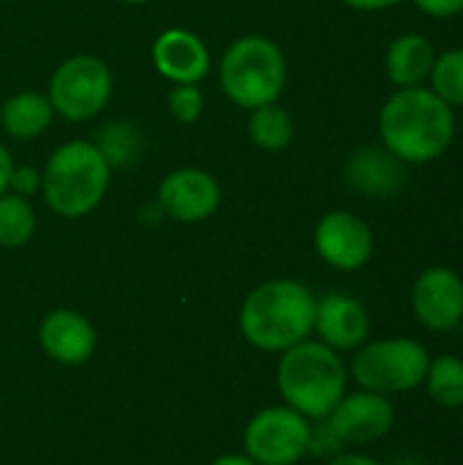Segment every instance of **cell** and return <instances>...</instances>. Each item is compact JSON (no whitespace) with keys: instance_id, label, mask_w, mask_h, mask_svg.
I'll use <instances>...</instances> for the list:
<instances>
[{"instance_id":"6da1fadb","label":"cell","mask_w":463,"mask_h":465,"mask_svg":"<svg viewBox=\"0 0 463 465\" xmlns=\"http://www.w3.org/2000/svg\"><path fill=\"white\" fill-rule=\"evenodd\" d=\"M382 147L404 163H431L456 139V109L431 87H401L379 109Z\"/></svg>"},{"instance_id":"7a4b0ae2","label":"cell","mask_w":463,"mask_h":465,"mask_svg":"<svg viewBox=\"0 0 463 465\" xmlns=\"http://www.w3.org/2000/svg\"><path fill=\"white\" fill-rule=\"evenodd\" d=\"M314 292L292 278H273L259 283L240 308L243 338L267 354H284L287 349L314 335Z\"/></svg>"},{"instance_id":"3957f363","label":"cell","mask_w":463,"mask_h":465,"mask_svg":"<svg viewBox=\"0 0 463 465\" xmlns=\"http://www.w3.org/2000/svg\"><path fill=\"white\" fill-rule=\"evenodd\" d=\"M276 384L284 406L314 422L325 420L347 395L349 368L338 351L317 338H308L281 354Z\"/></svg>"},{"instance_id":"277c9868","label":"cell","mask_w":463,"mask_h":465,"mask_svg":"<svg viewBox=\"0 0 463 465\" xmlns=\"http://www.w3.org/2000/svg\"><path fill=\"white\" fill-rule=\"evenodd\" d=\"M112 166L96 142L74 139L60 144L41 169V196L60 218H85L106 196Z\"/></svg>"},{"instance_id":"5b68a950","label":"cell","mask_w":463,"mask_h":465,"mask_svg":"<svg viewBox=\"0 0 463 465\" xmlns=\"http://www.w3.org/2000/svg\"><path fill=\"white\" fill-rule=\"evenodd\" d=\"M221 90L240 109L276 104L287 87V57L265 35L235 38L221 57Z\"/></svg>"},{"instance_id":"8992f818","label":"cell","mask_w":463,"mask_h":465,"mask_svg":"<svg viewBox=\"0 0 463 465\" xmlns=\"http://www.w3.org/2000/svg\"><path fill=\"white\" fill-rule=\"evenodd\" d=\"M431 351L415 338H379L366 341L355 349L349 379L368 392L379 395H404L423 387L428 373Z\"/></svg>"},{"instance_id":"52a82bcc","label":"cell","mask_w":463,"mask_h":465,"mask_svg":"<svg viewBox=\"0 0 463 465\" xmlns=\"http://www.w3.org/2000/svg\"><path fill=\"white\" fill-rule=\"evenodd\" d=\"M46 98L63 120H93L112 98V71L96 54H71L52 71Z\"/></svg>"},{"instance_id":"ba28073f","label":"cell","mask_w":463,"mask_h":465,"mask_svg":"<svg viewBox=\"0 0 463 465\" xmlns=\"http://www.w3.org/2000/svg\"><path fill=\"white\" fill-rule=\"evenodd\" d=\"M311 420L289 406L257 411L243 430V455L257 465H295L308 455Z\"/></svg>"},{"instance_id":"9c48e42d","label":"cell","mask_w":463,"mask_h":465,"mask_svg":"<svg viewBox=\"0 0 463 465\" xmlns=\"http://www.w3.org/2000/svg\"><path fill=\"white\" fill-rule=\"evenodd\" d=\"M314 248L327 267L355 272L374 256V232L360 215L349 210H333L319 218L314 229Z\"/></svg>"},{"instance_id":"30bf717a","label":"cell","mask_w":463,"mask_h":465,"mask_svg":"<svg viewBox=\"0 0 463 465\" xmlns=\"http://www.w3.org/2000/svg\"><path fill=\"white\" fill-rule=\"evenodd\" d=\"M412 313L431 332H453L463 322V278L445 264L426 267L412 286Z\"/></svg>"},{"instance_id":"8fae6325","label":"cell","mask_w":463,"mask_h":465,"mask_svg":"<svg viewBox=\"0 0 463 465\" xmlns=\"http://www.w3.org/2000/svg\"><path fill=\"white\" fill-rule=\"evenodd\" d=\"M344 447H366L382 441L396 425V406L388 395L357 390L347 392L338 406L325 417Z\"/></svg>"},{"instance_id":"7c38bea8","label":"cell","mask_w":463,"mask_h":465,"mask_svg":"<svg viewBox=\"0 0 463 465\" xmlns=\"http://www.w3.org/2000/svg\"><path fill=\"white\" fill-rule=\"evenodd\" d=\"M158 204L177 223H202L221 207V185L207 169L180 166L161 180Z\"/></svg>"},{"instance_id":"4fadbf2b","label":"cell","mask_w":463,"mask_h":465,"mask_svg":"<svg viewBox=\"0 0 463 465\" xmlns=\"http://www.w3.org/2000/svg\"><path fill=\"white\" fill-rule=\"evenodd\" d=\"M314 335L333 351H355L371 338V316L360 300L344 292H330L317 300Z\"/></svg>"},{"instance_id":"5bb4252c","label":"cell","mask_w":463,"mask_h":465,"mask_svg":"<svg viewBox=\"0 0 463 465\" xmlns=\"http://www.w3.org/2000/svg\"><path fill=\"white\" fill-rule=\"evenodd\" d=\"M150 57L156 71L172 84H199L210 74V49L186 27L164 30L153 41Z\"/></svg>"},{"instance_id":"9a60e30c","label":"cell","mask_w":463,"mask_h":465,"mask_svg":"<svg viewBox=\"0 0 463 465\" xmlns=\"http://www.w3.org/2000/svg\"><path fill=\"white\" fill-rule=\"evenodd\" d=\"M38 343L46 357L60 365H85L98 343L96 327L76 311L57 308L44 316L38 327Z\"/></svg>"},{"instance_id":"2e32d148","label":"cell","mask_w":463,"mask_h":465,"mask_svg":"<svg viewBox=\"0 0 463 465\" xmlns=\"http://www.w3.org/2000/svg\"><path fill=\"white\" fill-rule=\"evenodd\" d=\"M404 166L407 163L398 161L390 150H385L382 144H374V147L357 150L349 158L347 177H349L352 188H357L360 193L385 199L404 185Z\"/></svg>"},{"instance_id":"e0dca14e","label":"cell","mask_w":463,"mask_h":465,"mask_svg":"<svg viewBox=\"0 0 463 465\" xmlns=\"http://www.w3.org/2000/svg\"><path fill=\"white\" fill-rule=\"evenodd\" d=\"M437 52L431 41L420 33H404L390 41L385 52V74L388 79L401 87H420L428 82L434 68Z\"/></svg>"},{"instance_id":"ac0fdd59","label":"cell","mask_w":463,"mask_h":465,"mask_svg":"<svg viewBox=\"0 0 463 465\" xmlns=\"http://www.w3.org/2000/svg\"><path fill=\"white\" fill-rule=\"evenodd\" d=\"M52 117H55V112H52L46 93H35V90H19V93L8 95L0 106L3 131L14 139L41 136L49 128Z\"/></svg>"},{"instance_id":"d6986e66","label":"cell","mask_w":463,"mask_h":465,"mask_svg":"<svg viewBox=\"0 0 463 465\" xmlns=\"http://www.w3.org/2000/svg\"><path fill=\"white\" fill-rule=\"evenodd\" d=\"M428 398L448 411L463 409V357L458 354H437L428 362V373L423 381Z\"/></svg>"},{"instance_id":"ffe728a7","label":"cell","mask_w":463,"mask_h":465,"mask_svg":"<svg viewBox=\"0 0 463 465\" xmlns=\"http://www.w3.org/2000/svg\"><path fill=\"white\" fill-rule=\"evenodd\" d=\"M248 139L265 153H281L295 139V120L278 101L265 104L259 109H251Z\"/></svg>"},{"instance_id":"44dd1931","label":"cell","mask_w":463,"mask_h":465,"mask_svg":"<svg viewBox=\"0 0 463 465\" xmlns=\"http://www.w3.org/2000/svg\"><path fill=\"white\" fill-rule=\"evenodd\" d=\"M33 232H35V213L30 202L19 193L5 191L0 196V245L22 248L30 242Z\"/></svg>"},{"instance_id":"7402d4cb","label":"cell","mask_w":463,"mask_h":465,"mask_svg":"<svg viewBox=\"0 0 463 465\" xmlns=\"http://www.w3.org/2000/svg\"><path fill=\"white\" fill-rule=\"evenodd\" d=\"M431 90L453 109L463 106V46L437 54L431 68Z\"/></svg>"},{"instance_id":"603a6c76","label":"cell","mask_w":463,"mask_h":465,"mask_svg":"<svg viewBox=\"0 0 463 465\" xmlns=\"http://www.w3.org/2000/svg\"><path fill=\"white\" fill-rule=\"evenodd\" d=\"M96 144L104 153V158L109 161V166L115 169V166H123L134 155V150H136V134H134L131 125L115 123V125L104 128V136Z\"/></svg>"},{"instance_id":"cb8c5ba5","label":"cell","mask_w":463,"mask_h":465,"mask_svg":"<svg viewBox=\"0 0 463 465\" xmlns=\"http://www.w3.org/2000/svg\"><path fill=\"white\" fill-rule=\"evenodd\" d=\"M166 106H169V114L177 120V123H196L202 117V109H205V95L199 90V84H175L166 95Z\"/></svg>"},{"instance_id":"d4e9b609","label":"cell","mask_w":463,"mask_h":465,"mask_svg":"<svg viewBox=\"0 0 463 465\" xmlns=\"http://www.w3.org/2000/svg\"><path fill=\"white\" fill-rule=\"evenodd\" d=\"M338 452H344L341 439L333 433V428L327 425V420H314L311 422V444H308V455L317 458H336Z\"/></svg>"},{"instance_id":"484cf974","label":"cell","mask_w":463,"mask_h":465,"mask_svg":"<svg viewBox=\"0 0 463 465\" xmlns=\"http://www.w3.org/2000/svg\"><path fill=\"white\" fill-rule=\"evenodd\" d=\"M11 193H19V196H33L35 191H41V172H35L33 166H14V174H11V185H8Z\"/></svg>"},{"instance_id":"4316f807","label":"cell","mask_w":463,"mask_h":465,"mask_svg":"<svg viewBox=\"0 0 463 465\" xmlns=\"http://www.w3.org/2000/svg\"><path fill=\"white\" fill-rule=\"evenodd\" d=\"M415 5L434 19H450L463 14V0H415Z\"/></svg>"},{"instance_id":"83f0119b","label":"cell","mask_w":463,"mask_h":465,"mask_svg":"<svg viewBox=\"0 0 463 465\" xmlns=\"http://www.w3.org/2000/svg\"><path fill=\"white\" fill-rule=\"evenodd\" d=\"M327 465H382L377 458H371V455H363V452H338L336 458H330Z\"/></svg>"},{"instance_id":"f1b7e54d","label":"cell","mask_w":463,"mask_h":465,"mask_svg":"<svg viewBox=\"0 0 463 465\" xmlns=\"http://www.w3.org/2000/svg\"><path fill=\"white\" fill-rule=\"evenodd\" d=\"M11 174H14V161H11L8 147L0 142V196L8 191V185H11Z\"/></svg>"},{"instance_id":"f546056e","label":"cell","mask_w":463,"mask_h":465,"mask_svg":"<svg viewBox=\"0 0 463 465\" xmlns=\"http://www.w3.org/2000/svg\"><path fill=\"white\" fill-rule=\"evenodd\" d=\"M349 8H357V11H385V8H393L404 0H344Z\"/></svg>"},{"instance_id":"4dcf8cb0","label":"cell","mask_w":463,"mask_h":465,"mask_svg":"<svg viewBox=\"0 0 463 465\" xmlns=\"http://www.w3.org/2000/svg\"><path fill=\"white\" fill-rule=\"evenodd\" d=\"M210 465H257L251 458H246V455H221V458H216Z\"/></svg>"},{"instance_id":"1f68e13d","label":"cell","mask_w":463,"mask_h":465,"mask_svg":"<svg viewBox=\"0 0 463 465\" xmlns=\"http://www.w3.org/2000/svg\"><path fill=\"white\" fill-rule=\"evenodd\" d=\"M120 3H128V5H145V3H150V0H120Z\"/></svg>"},{"instance_id":"d6a6232c","label":"cell","mask_w":463,"mask_h":465,"mask_svg":"<svg viewBox=\"0 0 463 465\" xmlns=\"http://www.w3.org/2000/svg\"><path fill=\"white\" fill-rule=\"evenodd\" d=\"M461 436H463V409H461Z\"/></svg>"},{"instance_id":"836d02e7","label":"cell","mask_w":463,"mask_h":465,"mask_svg":"<svg viewBox=\"0 0 463 465\" xmlns=\"http://www.w3.org/2000/svg\"><path fill=\"white\" fill-rule=\"evenodd\" d=\"M461 223H463V210H461Z\"/></svg>"}]
</instances>
